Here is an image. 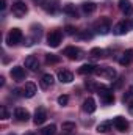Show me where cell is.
I'll list each match as a JSON object with an SVG mask.
<instances>
[{
	"mask_svg": "<svg viewBox=\"0 0 133 135\" xmlns=\"http://www.w3.org/2000/svg\"><path fill=\"white\" fill-rule=\"evenodd\" d=\"M113 126H114L119 132H127V129H129V121H127L125 118H122V116H116V118L113 119Z\"/></svg>",
	"mask_w": 133,
	"mask_h": 135,
	"instance_id": "9c48e42d",
	"label": "cell"
},
{
	"mask_svg": "<svg viewBox=\"0 0 133 135\" xmlns=\"http://www.w3.org/2000/svg\"><path fill=\"white\" fill-rule=\"evenodd\" d=\"M132 27H133V19H132Z\"/></svg>",
	"mask_w": 133,
	"mask_h": 135,
	"instance_id": "d590c367",
	"label": "cell"
},
{
	"mask_svg": "<svg viewBox=\"0 0 133 135\" xmlns=\"http://www.w3.org/2000/svg\"><path fill=\"white\" fill-rule=\"evenodd\" d=\"M129 32V22H125V21H121V22H117L116 25H114V28H113V33L117 35V36H121V35H125Z\"/></svg>",
	"mask_w": 133,
	"mask_h": 135,
	"instance_id": "7c38bea8",
	"label": "cell"
},
{
	"mask_svg": "<svg viewBox=\"0 0 133 135\" xmlns=\"http://www.w3.org/2000/svg\"><path fill=\"white\" fill-rule=\"evenodd\" d=\"M61 39H63L61 30H52L50 33L47 35V44L50 47H58L60 42H61Z\"/></svg>",
	"mask_w": 133,
	"mask_h": 135,
	"instance_id": "277c9868",
	"label": "cell"
},
{
	"mask_svg": "<svg viewBox=\"0 0 133 135\" xmlns=\"http://www.w3.org/2000/svg\"><path fill=\"white\" fill-rule=\"evenodd\" d=\"M111 121H103V123H100L99 126H97V132L99 134H106L110 129H111Z\"/></svg>",
	"mask_w": 133,
	"mask_h": 135,
	"instance_id": "7402d4cb",
	"label": "cell"
},
{
	"mask_svg": "<svg viewBox=\"0 0 133 135\" xmlns=\"http://www.w3.org/2000/svg\"><path fill=\"white\" fill-rule=\"evenodd\" d=\"M67 102H69V96H66V94H63V96L58 98V104L60 105H67Z\"/></svg>",
	"mask_w": 133,
	"mask_h": 135,
	"instance_id": "f1b7e54d",
	"label": "cell"
},
{
	"mask_svg": "<svg viewBox=\"0 0 133 135\" xmlns=\"http://www.w3.org/2000/svg\"><path fill=\"white\" fill-rule=\"evenodd\" d=\"M119 9L125 16H132L133 14V3L130 0H119Z\"/></svg>",
	"mask_w": 133,
	"mask_h": 135,
	"instance_id": "8fae6325",
	"label": "cell"
},
{
	"mask_svg": "<svg viewBox=\"0 0 133 135\" xmlns=\"http://www.w3.org/2000/svg\"><path fill=\"white\" fill-rule=\"evenodd\" d=\"M11 77H13L16 82H22V80L25 79V71H24V68L14 66L11 69Z\"/></svg>",
	"mask_w": 133,
	"mask_h": 135,
	"instance_id": "4fadbf2b",
	"label": "cell"
},
{
	"mask_svg": "<svg viewBox=\"0 0 133 135\" xmlns=\"http://www.w3.org/2000/svg\"><path fill=\"white\" fill-rule=\"evenodd\" d=\"M96 3L94 2H85L83 5H81V9H83V13L85 14H93L94 11H96Z\"/></svg>",
	"mask_w": 133,
	"mask_h": 135,
	"instance_id": "ffe728a7",
	"label": "cell"
},
{
	"mask_svg": "<svg viewBox=\"0 0 133 135\" xmlns=\"http://www.w3.org/2000/svg\"><path fill=\"white\" fill-rule=\"evenodd\" d=\"M61 129H63V132H64V134H70V132H74V131H75V123H63Z\"/></svg>",
	"mask_w": 133,
	"mask_h": 135,
	"instance_id": "484cf974",
	"label": "cell"
},
{
	"mask_svg": "<svg viewBox=\"0 0 133 135\" xmlns=\"http://www.w3.org/2000/svg\"><path fill=\"white\" fill-rule=\"evenodd\" d=\"M22 38H24V35H22L21 28H11L6 35V42L9 46H16V44H19L22 41Z\"/></svg>",
	"mask_w": 133,
	"mask_h": 135,
	"instance_id": "7a4b0ae2",
	"label": "cell"
},
{
	"mask_svg": "<svg viewBox=\"0 0 133 135\" xmlns=\"http://www.w3.org/2000/svg\"><path fill=\"white\" fill-rule=\"evenodd\" d=\"M63 55H66L69 60H80L83 57V52H81V49H78L75 46H69L63 50Z\"/></svg>",
	"mask_w": 133,
	"mask_h": 135,
	"instance_id": "5b68a950",
	"label": "cell"
},
{
	"mask_svg": "<svg viewBox=\"0 0 133 135\" xmlns=\"http://www.w3.org/2000/svg\"><path fill=\"white\" fill-rule=\"evenodd\" d=\"M96 74H99V75L105 77V79H108V80H114V79H116V75H117L116 69H113V68H110V66H106V68H97Z\"/></svg>",
	"mask_w": 133,
	"mask_h": 135,
	"instance_id": "ba28073f",
	"label": "cell"
},
{
	"mask_svg": "<svg viewBox=\"0 0 133 135\" xmlns=\"http://www.w3.org/2000/svg\"><path fill=\"white\" fill-rule=\"evenodd\" d=\"M129 112H130V113L133 115V101L130 102V104H129Z\"/></svg>",
	"mask_w": 133,
	"mask_h": 135,
	"instance_id": "d6a6232c",
	"label": "cell"
},
{
	"mask_svg": "<svg viewBox=\"0 0 133 135\" xmlns=\"http://www.w3.org/2000/svg\"><path fill=\"white\" fill-rule=\"evenodd\" d=\"M0 113H2V118H3V119H6V118L9 116V115H8V110H6V107H5V105H2V107H0Z\"/></svg>",
	"mask_w": 133,
	"mask_h": 135,
	"instance_id": "f546056e",
	"label": "cell"
},
{
	"mask_svg": "<svg viewBox=\"0 0 133 135\" xmlns=\"http://www.w3.org/2000/svg\"><path fill=\"white\" fill-rule=\"evenodd\" d=\"M58 80H60L61 83H69V82H72V80H74V74H72L70 71L63 69V71H60V72H58Z\"/></svg>",
	"mask_w": 133,
	"mask_h": 135,
	"instance_id": "ac0fdd59",
	"label": "cell"
},
{
	"mask_svg": "<svg viewBox=\"0 0 133 135\" xmlns=\"http://www.w3.org/2000/svg\"><path fill=\"white\" fill-rule=\"evenodd\" d=\"M63 11H64L66 14H70L72 17H78V14H77V9H75V6H74L72 3H67V5H64Z\"/></svg>",
	"mask_w": 133,
	"mask_h": 135,
	"instance_id": "603a6c76",
	"label": "cell"
},
{
	"mask_svg": "<svg viewBox=\"0 0 133 135\" xmlns=\"http://www.w3.org/2000/svg\"><path fill=\"white\" fill-rule=\"evenodd\" d=\"M45 119H47V112H45V108H44V107H38L36 112H34V118H33L34 126H41V124H44Z\"/></svg>",
	"mask_w": 133,
	"mask_h": 135,
	"instance_id": "52a82bcc",
	"label": "cell"
},
{
	"mask_svg": "<svg viewBox=\"0 0 133 135\" xmlns=\"http://www.w3.org/2000/svg\"><path fill=\"white\" fill-rule=\"evenodd\" d=\"M102 55H103V50L99 49V47H94V49L89 50V57H91L93 60H97V58H100Z\"/></svg>",
	"mask_w": 133,
	"mask_h": 135,
	"instance_id": "d4e9b609",
	"label": "cell"
},
{
	"mask_svg": "<svg viewBox=\"0 0 133 135\" xmlns=\"http://www.w3.org/2000/svg\"><path fill=\"white\" fill-rule=\"evenodd\" d=\"M97 94L100 96V101L103 102L105 105H110V104L114 102V94H113V91L106 85H100L97 88Z\"/></svg>",
	"mask_w": 133,
	"mask_h": 135,
	"instance_id": "6da1fadb",
	"label": "cell"
},
{
	"mask_svg": "<svg viewBox=\"0 0 133 135\" xmlns=\"http://www.w3.org/2000/svg\"><path fill=\"white\" fill-rule=\"evenodd\" d=\"M36 5H42V3H45V0H33Z\"/></svg>",
	"mask_w": 133,
	"mask_h": 135,
	"instance_id": "e575fe53",
	"label": "cell"
},
{
	"mask_svg": "<svg viewBox=\"0 0 133 135\" xmlns=\"http://www.w3.org/2000/svg\"><path fill=\"white\" fill-rule=\"evenodd\" d=\"M53 82H55V79H53L52 74H44L42 79H41V86H42L44 90H47V88H50V86L53 85Z\"/></svg>",
	"mask_w": 133,
	"mask_h": 135,
	"instance_id": "d6986e66",
	"label": "cell"
},
{
	"mask_svg": "<svg viewBox=\"0 0 133 135\" xmlns=\"http://www.w3.org/2000/svg\"><path fill=\"white\" fill-rule=\"evenodd\" d=\"M66 33L67 35H75V33H77V28H74L72 25H67V27H66Z\"/></svg>",
	"mask_w": 133,
	"mask_h": 135,
	"instance_id": "1f68e13d",
	"label": "cell"
},
{
	"mask_svg": "<svg viewBox=\"0 0 133 135\" xmlns=\"http://www.w3.org/2000/svg\"><path fill=\"white\" fill-rule=\"evenodd\" d=\"M11 11H13V14H14L16 17H24V16L28 13V8H27V5H25L24 2H16V3H13Z\"/></svg>",
	"mask_w": 133,
	"mask_h": 135,
	"instance_id": "8992f818",
	"label": "cell"
},
{
	"mask_svg": "<svg viewBox=\"0 0 133 135\" xmlns=\"http://www.w3.org/2000/svg\"><path fill=\"white\" fill-rule=\"evenodd\" d=\"M0 8H2V9H5V8H6V0H2V5H0Z\"/></svg>",
	"mask_w": 133,
	"mask_h": 135,
	"instance_id": "836d02e7",
	"label": "cell"
},
{
	"mask_svg": "<svg viewBox=\"0 0 133 135\" xmlns=\"http://www.w3.org/2000/svg\"><path fill=\"white\" fill-rule=\"evenodd\" d=\"M25 68H28L30 71H38L39 69V61L34 55H28L25 58Z\"/></svg>",
	"mask_w": 133,
	"mask_h": 135,
	"instance_id": "9a60e30c",
	"label": "cell"
},
{
	"mask_svg": "<svg viewBox=\"0 0 133 135\" xmlns=\"http://www.w3.org/2000/svg\"><path fill=\"white\" fill-rule=\"evenodd\" d=\"M27 135H34V134H27Z\"/></svg>",
	"mask_w": 133,
	"mask_h": 135,
	"instance_id": "8d00e7d4",
	"label": "cell"
},
{
	"mask_svg": "<svg viewBox=\"0 0 133 135\" xmlns=\"http://www.w3.org/2000/svg\"><path fill=\"white\" fill-rule=\"evenodd\" d=\"M14 118H16L17 121H21V123H27V121L30 119V113H28V110H25V108H22V107H17V108L14 110Z\"/></svg>",
	"mask_w": 133,
	"mask_h": 135,
	"instance_id": "30bf717a",
	"label": "cell"
},
{
	"mask_svg": "<svg viewBox=\"0 0 133 135\" xmlns=\"http://www.w3.org/2000/svg\"><path fill=\"white\" fill-rule=\"evenodd\" d=\"M85 86H86V88H88V91H91V93H93V91H96V90L99 88V86H96V83H94L93 80H86V82H85Z\"/></svg>",
	"mask_w": 133,
	"mask_h": 135,
	"instance_id": "83f0119b",
	"label": "cell"
},
{
	"mask_svg": "<svg viewBox=\"0 0 133 135\" xmlns=\"http://www.w3.org/2000/svg\"><path fill=\"white\" fill-rule=\"evenodd\" d=\"M41 135H57V126H55V124L45 126V127L41 131Z\"/></svg>",
	"mask_w": 133,
	"mask_h": 135,
	"instance_id": "cb8c5ba5",
	"label": "cell"
},
{
	"mask_svg": "<svg viewBox=\"0 0 133 135\" xmlns=\"http://www.w3.org/2000/svg\"><path fill=\"white\" fill-rule=\"evenodd\" d=\"M45 61L49 65H57V63H60V57L53 55V54H49V55H45Z\"/></svg>",
	"mask_w": 133,
	"mask_h": 135,
	"instance_id": "4316f807",
	"label": "cell"
},
{
	"mask_svg": "<svg viewBox=\"0 0 133 135\" xmlns=\"http://www.w3.org/2000/svg\"><path fill=\"white\" fill-rule=\"evenodd\" d=\"M132 98H133V90H129V91H127V94H124V102H125V101L129 102Z\"/></svg>",
	"mask_w": 133,
	"mask_h": 135,
	"instance_id": "4dcf8cb0",
	"label": "cell"
},
{
	"mask_svg": "<svg viewBox=\"0 0 133 135\" xmlns=\"http://www.w3.org/2000/svg\"><path fill=\"white\" fill-rule=\"evenodd\" d=\"M96 71H97V66H94V65H83V66L78 69V72L80 74H96Z\"/></svg>",
	"mask_w": 133,
	"mask_h": 135,
	"instance_id": "44dd1931",
	"label": "cell"
},
{
	"mask_svg": "<svg viewBox=\"0 0 133 135\" xmlns=\"http://www.w3.org/2000/svg\"><path fill=\"white\" fill-rule=\"evenodd\" d=\"M132 61H133V50L132 49H129V50H125V52L121 55L119 63H121L122 66H127V65H130Z\"/></svg>",
	"mask_w": 133,
	"mask_h": 135,
	"instance_id": "e0dca14e",
	"label": "cell"
},
{
	"mask_svg": "<svg viewBox=\"0 0 133 135\" xmlns=\"http://www.w3.org/2000/svg\"><path fill=\"white\" fill-rule=\"evenodd\" d=\"M36 85H34L33 82H27L25 83V86H24V93H22V96H25V98H33L34 94H36Z\"/></svg>",
	"mask_w": 133,
	"mask_h": 135,
	"instance_id": "2e32d148",
	"label": "cell"
},
{
	"mask_svg": "<svg viewBox=\"0 0 133 135\" xmlns=\"http://www.w3.org/2000/svg\"><path fill=\"white\" fill-rule=\"evenodd\" d=\"M94 30H96V33H99V35H106L110 30H111L110 19H106V17H100L99 21L94 24Z\"/></svg>",
	"mask_w": 133,
	"mask_h": 135,
	"instance_id": "3957f363",
	"label": "cell"
},
{
	"mask_svg": "<svg viewBox=\"0 0 133 135\" xmlns=\"http://www.w3.org/2000/svg\"><path fill=\"white\" fill-rule=\"evenodd\" d=\"M96 108H97V105H96V101H94L93 98H86V99L83 101V112H86V113H94Z\"/></svg>",
	"mask_w": 133,
	"mask_h": 135,
	"instance_id": "5bb4252c",
	"label": "cell"
}]
</instances>
